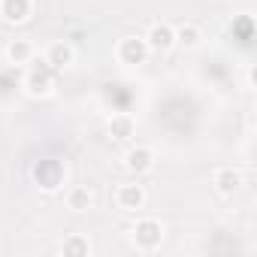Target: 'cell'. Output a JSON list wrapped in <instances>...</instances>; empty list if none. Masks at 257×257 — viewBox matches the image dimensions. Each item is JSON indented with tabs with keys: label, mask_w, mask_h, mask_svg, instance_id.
<instances>
[{
	"label": "cell",
	"mask_w": 257,
	"mask_h": 257,
	"mask_svg": "<svg viewBox=\"0 0 257 257\" xmlns=\"http://www.w3.org/2000/svg\"><path fill=\"white\" fill-rule=\"evenodd\" d=\"M73 58H76V52H73L70 43H52L49 52H46V64H49L52 70H64V67H70Z\"/></svg>",
	"instance_id": "cell-9"
},
{
	"label": "cell",
	"mask_w": 257,
	"mask_h": 257,
	"mask_svg": "<svg viewBox=\"0 0 257 257\" xmlns=\"http://www.w3.org/2000/svg\"><path fill=\"white\" fill-rule=\"evenodd\" d=\"M212 182H215L218 194L233 197V194H239V188H242V173H239V170H230V167H221V170H215Z\"/></svg>",
	"instance_id": "cell-7"
},
{
	"label": "cell",
	"mask_w": 257,
	"mask_h": 257,
	"mask_svg": "<svg viewBox=\"0 0 257 257\" xmlns=\"http://www.w3.org/2000/svg\"><path fill=\"white\" fill-rule=\"evenodd\" d=\"M115 203L124 212H137V209L146 206V188L143 185H121L118 194H115Z\"/></svg>",
	"instance_id": "cell-6"
},
{
	"label": "cell",
	"mask_w": 257,
	"mask_h": 257,
	"mask_svg": "<svg viewBox=\"0 0 257 257\" xmlns=\"http://www.w3.org/2000/svg\"><path fill=\"white\" fill-rule=\"evenodd\" d=\"M152 164H155V152L149 149V146H137V149H131L124 155V167L131 170V173H146V170H152Z\"/></svg>",
	"instance_id": "cell-8"
},
{
	"label": "cell",
	"mask_w": 257,
	"mask_h": 257,
	"mask_svg": "<svg viewBox=\"0 0 257 257\" xmlns=\"http://www.w3.org/2000/svg\"><path fill=\"white\" fill-rule=\"evenodd\" d=\"M143 40H146V46H149V49H155V52H167V49H173V46H176V28H173V25H167V22H155Z\"/></svg>",
	"instance_id": "cell-3"
},
{
	"label": "cell",
	"mask_w": 257,
	"mask_h": 257,
	"mask_svg": "<svg viewBox=\"0 0 257 257\" xmlns=\"http://www.w3.org/2000/svg\"><path fill=\"white\" fill-rule=\"evenodd\" d=\"M149 52H152V49L146 46L143 37H124V40L118 43V58H121V64H146Z\"/></svg>",
	"instance_id": "cell-4"
},
{
	"label": "cell",
	"mask_w": 257,
	"mask_h": 257,
	"mask_svg": "<svg viewBox=\"0 0 257 257\" xmlns=\"http://www.w3.org/2000/svg\"><path fill=\"white\" fill-rule=\"evenodd\" d=\"M61 251L70 254V257H82V254H91V242H88L85 236H70V239L61 245Z\"/></svg>",
	"instance_id": "cell-14"
},
{
	"label": "cell",
	"mask_w": 257,
	"mask_h": 257,
	"mask_svg": "<svg viewBox=\"0 0 257 257\" xmlns=\"http://www.w3.org/2000/svg\"><path fill=\"white\" fill-rule=\"evenodd\" d=\"M200 40H203V31L197 28V25H182V28H176V43L179 46H185V49H197L200 46Z\"/></svg>",
	"instance_id": "cell-13"
},
{
	"label": "cell",
	"mask_w": 257,
	"mask_h": 257,
	"mask_svg": "<svg viewBox=\"0 0 257 257\" xmlns=\"http://www.w3.org/2000/svg\"><path fill=\"white\" fill-rule=\"evenodd\" d=\"M34 13V0H0V16L10 25H22L28 22Z\"/></svg>",
	"instance_id": "cell-5"
},
{
	"label": "cell",
	"mask_w": 257,
	"mask_h": 257,
	"mask_svg": "<svg viewBox=\"0 0 257 257\" xmlns=\"http://www.w3.org/2000/svg\"><path fill=\"white\" fill-rule=\"evenodd\" d=\"M52 85H55V70L43 61L40 67H34L31 73H28V79H25V88H28V94H34V97H46L49 91H52Z\"/></svg>",
	"instance_id": "cell-2"
},
{
	"label": "cell",
	"mask_w": 257,
	"mask_h": 257,
	"mask_svg": "<svg viewBox=\"0 0 257 257\" xmlns=\"http://www.w3.org/2000/svg\"><path fill=\"white\" fill-rule=\"evenodd\" d=\"M134 131H137V124H134L131 115H112L109 118V134H112V140L127 143V140L134 137Z\"/></svg>",
	"instance_id": "cell-10"
},
{
	"label": "cell",
	"mask_w": 257,
	"mask_h": 257,
	"mask_svg": "<svg viewBox=\"0 0 257 257\" xmlns=\"http://www.w3.org/2000/svg\"><path fill=\"white\" fill-rule=\"evenodd\" d=\"M91 203H94V197H91V191H88V188L76 185V188H70V191H67V209H73V212H88V209H91Z\"/></svg>",
	"instance_id": "cell-11"
},
{
	"label": "cell",
	"mask_w": 257,
	"mask_h": 257,
	"mask_svg": "<svg viewBox=\"0 0 257 257\" xmlns=\"http://www.w3.org/2000/svg\"><path fill=\"white\" fill-rule=\"evenodd\" d=\"M31 58H34V46L28 40H13L7 46V61L10 64H28Z\"/></svg>",
	"instance_id": "cell-12"
},
{
	"label": "cell",
	"mask_w": 257,
	"mask_h": 257,
	"mask_svg": "<svg viewBox=\"0 0 257 257\" xmlns=\"http://www.w3.org/2000/svg\"><path fill=\"white\" fill-rule=\"evenodd\" d=\"M134 242H137L140 251H155V248L164 242V227H161V221L143 218V221L134 227Z\"/></svg>",
	"instance_id": "cell-1"
}]
</instances>
